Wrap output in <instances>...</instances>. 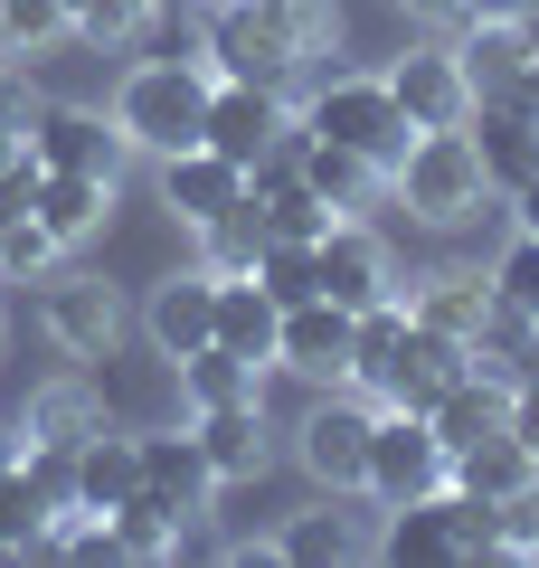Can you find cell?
Masks as SVG:
<instances>
[{"label": "cell", "mask_w": 539, "mask_h": 568, "mask_svg": "<svg viewBox=\"0 0 539 568\" xmlns=\"http://www.w3.org/2000/svg\"><path fill=\"white\" fill-rule=\"evenodd\" d=\"M474 361L501 369V379H520V361H530V313L492 294V313H482V332H474Z\"/></svg>", "instance_id": "obj_34"}, {"label": "cell", "mask_w": 539, "mask_h": 568, "mask_svg": "<svg viewBox=\"0 0 539 568\" xmlns=\"http://www.w3.org/2000/svg\"><path fill=\"white\" fill-rule=\"evenodd\" d=\"M190 436H200L209 474L218 484H246V474H265V398H237V407H190Z\"/></svg>", "instance_id": "obj_20"}, {"label": "cell", "mask_w": 539, "mask_h": 568, "mask_svg": "<svg viewBox=\"0 0 539 568\" xmlns=\"http://www.w3.org/2000/svg\"><path fill=\"white\" fill-rule=\"evenodd\" d=\"M237 200H246V171L227 162V152H209V142H190V152H161V209H171L180 227L227 219Z\"/></svg>", "instance_id": "obj_16"}, {"label": "cell", "mask_w": 539, "mask_h": 568, "mask_svg": "<svg viewBox=\"0 0 539 568\" xmlns=\"http://www.w3.org/2000/svg\"><path fill=\"white\" fill-rule=\"evenodd\" d=\"M417 20H436V29H464V0H407Z\"/></svg>", "instance_id": "obj_44"}, {"label": "cell", "mask_w": 539, "mask_h": 568, "mask_svg": "<svg viewBox=\"0 0 539 568\" xmlns=\"http://www.w3.org/2000/svg\"><path fill=\"white\" fill-rule=\"evenodd\" d=\"M501 407H511V379L474 361V369H464V379L445 388L436 407H426V426H436V436H445V455H464V446H482V436H492V426H501Z\"/></svg>", "instance_id": "obj_22"}, {"label": "cell", "mask_w": 539, "mask_h": 568, "mask_svg": "<svg viewBox=\"0 0 539 568\" xmlns=\"http://www.w3.org/2000/svg\"><path fill=\"white\" fill-rule=\"evenodd\" d=\"M180 369V398L190 407H237V398H265V369L256 361H237V351H190V361H171Z\"/></svg>", "instance_id": "obj_29"}, {"label": "cell", "mask_w": 539, "mask_h": 568, "mask_svg": "<svg viewBox=\"0 0 539 568\" xmlns=\"http://www.w3.org/2000/svg\"><path fill=\"white\" fill-rule=\"evenodd\" d=\"M407 313H417V323H436V332H455V342H474L482 313H492V275H464V265H455V275H426Z\"/></svg>", "instance_id": "obj_30"}, {"label": "cell", "mask_w": 539, "mask_h": 568, "mask_svg": "<svg viewBox=\"0 0 539 568\" xmlns=\"http://www.w3.org/2000/svg\"><path fill=\"white\" fill-rule=\"evenodd\" d=\"M501 426H511L520 446L539 455V379H511V407H501Z\"/></svg>", "instance_id": "obj_41"}, {"label": "cell", "mask_w": 539, "mask_h": 568, "mask_svg": "<svg viewBox=\"0 0 539 568\" xmlns=\"http://www.w3.org/2000/svg\"><path fill=\"white\" fill-rule=\"evenodd\" d=\"M20 465V426H0V474Z\"/></svg>", "instance_id": "obj_45"}, {"label": "cell", "mask_w": 539, "mask_h": 568, "mask_svg": "<svg viewBox=\"0 0 539 568\" xmlns=\"http://www.w3.org/2000/svg\"><path fill=\"white\" fill-rule=\"evenodd\" d=\"M200 237H209V275H256V256H265V219H256V200H237L227 219H209Z\"/></svg>", "instance_id": "obj_33"}, {"label": "cell", "mask_w": 539, "mask_h": 568, "mask_svg": "<svg viewBox=\"0 0 539 568\" xmlns=\"http://www.w3.org/2000/svg\"><path fill=\"white\" fill-rule=\"evenodd\" d=\"M520 104H539V67H530V85H520Z\"/></svg>", "instance_id": "obj_47"}, {"label": "cell", "mask_w": 539, "mask_h": 568, "mask_svg": "<svg viewBox=\"0 0 539 568\" xmlns=\"http://www.w3.org/2000/svg\"><path fill=\"white\" fill-rule=\"evenodd\" d=\"M379 559H511V549H501V511L492 503H474V493H426V503H398L388 511V530H379Z\"/></svg>", "instance_id": "obj_5"}, {"label": "cell", "mask_w": 539, "mask_h": 568, "mask_svg": "<svg viewBox=\"0 0 539 568\" xmlns=\"http://www.w3.org/2000/svg\"><path fill=\"white\" fill-rule=\"evenodd\" d=\"M95 426H104L95 388H85V379H48L39 398H29V417H20V446H67V455H77Z\"/></svg>", "instance_id": "obj_27"}, {"label": "cell", "mask_w": 539, "mask_h": 568, "mask_svg": "<svg viewBox=\"0 0 539 568\" xmlns=\"http://www.w3.org/2000/svg\"><path fill=\"white\" fill-rule=\"evenodd\" d=\"M388 77V95H398V114H407V133H445V123H474V77H464V58L455 48H407V58H388L379 67Z\"/></svg>", "instance_id": "obj_10"}, {"label": "cell", "mask_w": 539, "mask_h": 568, "mask_svg": "<svg viewBox=\"0 0 539 568\" xmlns=\"http://www.w3.org/2000/svg\"><path fill=\"white\" fill-rule=\"evenodd\" d=\"M303 256H313V294H332V304H350V313L379 304L388 284H398V275H388V246L369 237L359 219H332L313 246H303Z\"/></svg>", "instance_id": "obj_14"}, {"label": "cell", "mask_w": 539, "mask_h": 568, "mask_svg": "<svg viewBox=\"0 0 539 568\" xmlns=\"http://www.w3.org/2000/svg\"><path fill=\"white\" fill-rule=\"evenodd\" d=\"M369 417H379V407L359 398V388H332V398H313V407H303V426H294V455H303V474H313L322 493H359Z\"/></svg>", "instance_id": "obj_9"}, {"label": "cell", "mask_w": 539, "mask_h": 568, "mask_svg": "<svg viewBox=\"0 0 539 568\" xmlns=\"http://www.w3.org/2000/svg\"><path fill=\"white\" fill-rule=\"evenodd\" d=\"M294 133V104H284V85H256V77H218L209 85V123H200V142L209 152H227V162H265L275 142Z\"/></svg>", "instance_id": "obj_8"}, {"label": "cell", "mask_w": 539, "mask_h": 568, "mask_svg": "<svg viewBox=\"0 0 539 568\" xmlns=\"http://www.w3.org/2000/svg\"><path fill=\"white\" fill-rule=\"evenodd\" d=\"M464 20H539V0H464Z\"/></svg>", "instance_id": "obj_42"}, {"label": "cell", "mask_w": 539, "mask_h": 568, "mask_svg": "<svg viewBox=\"0 0 539 568\" xmlns=\"http://www.w3.org/2000/svg\"><path fill=\"white\" fill-rule=\"evenodd\" d=\"M501 549H511V559H539V474L501 503Z\"/></svg>", "instance_id": "obj_40"}, {"label": "cell", "mask_w": 539, "mask_h": 568, "mask_svg": "<svg viewBox=\"0 0 539 568\" xmlns=\"http://www.w3.org/2000/svg\"><path fill=\"white\" fill-rule=\"evenodd\" d=\"M464 369H474V342H455V332H436V323H407L398 361H388V379H379V407H417L426 417Z\"/></svg>", "instance_id": "obj_15"}, {"label": "cell", "mask_w": 539, "mask_h": 568, "mask_svg": "<svg viewBox=\"0 0 539 568\" xmlns=\"http://www.w3.org/2000/svg\"><path fill=\"white\" fill-rule=\"evenodd\" d=\"M520 379H539V323H530V361H520Z\"/></svg>", "instance_id": "obj_46"}, {"label": "cell", "mask_w": 539, "mask_h": 568, "mask_svg": "<svg viewBox=\"0 0 539 568\" xmlns=\"http://www.w3.org/2000/svg\"><path fill=\"white\" fill-rule=\"evenodd\" d=\"M275 559L284 568H350V559H379V530L359 521V511L322 503V511H294V521L275 530Z\"/></svg>", "instance_id": "obj_19"}, {"label": "cell", "mask_w": 539, "mask_h": 568, "mask_svg": "<svg viewBox=\"0 0 539 568\" xmlns=\"http://www.w3.org/2000/svg\"><path fill=\"white\" fill-rule=\"evenodd\" d=\"M48 530H58V503L29 484V465H10V474H0V540L29 559V549H48Z\"/></svg>", "instance_id": "obj_32"}, {"label": "cell", "mask_w": 539, "mask_h": 568, "mask_svg": "<svg viewBox=\"0 0 539 568\" xmlns=\"http://www.w3.org/2000/svg\"><path fill=\"white\" fill-rule=\"evenodd\" d=\"M29 152H39V171H85V181H123V123L95 114V104H39V123H29Z\"/></svg>", "instance_id": "obj_11"}, {"label": "cell", "mask_w": 539, "mask_h": 568, "mask_svg": "<svg viewBox=\"0 0 539 568\" xmlns=\"http://www.w3.org/2000/svg\"><path fill=\"white\" fill-rule=\"evenodd\" d=\"M332 39V0H209L200 48L209 77H256V85H294Z\"/></svg>", "instance_id": "obj_1"}, {"label": "cell", "mask_w": 539, "mask_h": 568, "mask_svg": "<svg viewBox=\"0 0 539 568\" xmlns=\"http://www.w3.org/2000/svg\"><path fill=\"white\" fill-rule=\"evenodd\" d=\"M492 294L539 323V237H530V227H511V246H501V265H492Z\"/></svg>", "instance_id": "obj_38"}, {"label": "cell", "mask_w": 539, "mask_h": 568, "mask_svg": "<svg viewBox=\"0 0 539 568\" xmlns=\"http://www.w3.org/2000/svg\"><path fill=\"white\" fill-rule=\"evenodd\" d=\"M388 190H398V209L426 219V227H464V219L492 209V171H482V152H474L464 123H445V133H407Z\"/></svg>", "instance_id": "obj_3"}, {"label": "cell", "mask_w": 539, "mask_h": 568, "mask_svg": "<svg viewBox=\"0 0 539 568\" xmlns=\"http://www.w3.org/2000/svg\"><path fill=\"white\" fill-rule=\"evenodd\" d=\"M256 284L275 294V304H303V294H313V256H303L294 237H265V256H256Z\"/></svg>", "instance_id": "obj_39"}, {"label": "cell", "mask_w": 539, "mask_h": 568, "mask_svg": "<svg viewBox=\"0 0 539 568\" xmlns=\"http://www.w3.org/2000/svg\"><path fill=\"white\" fill-rule=\"evenodd\" d=\"M114 190H123V181H85V171H39V200H29V219H39L58 246H77V237H95V227L114 219Z\"/></svg>", "instance_id": "obj_24"}, {"label": "cell", "mask_w": 539, "mask_h": 568, "mask_svg": "<svg viewBox=\"0 0 539 568\" xmlns=\"http://www.w3.org/2000/svg\"><path fill=\"white\" fill-rule=\"evenodd\" d=\"M209 58H142V67H123V85H114V123H123V142L133 152H190L200 142V123H209Z\"/></svg>", "instance_id": "obj_2"}, {"label": "cell", "mask_w": 539, "mask_h": 568, "mask_svg": "<svg viewBox=\"0 0 539 568\" xmlns=\"http://www.w3.org/2000/svg\"><path fill=\"white\" fill-rule=\"evenodd\" d=\"M152 20H161V0H85V10H77V39H95V48H133Z\"/></svg>", "instance_id": "obj_35"}, {"label": "cell", "mask_w": 539, "mask_h": 568, "mask_svg": "<svg viewBox=\"0 0 539 568\" xmlns=\"http://www.w3.org/2000/svg\"><path fill=\"white\" fill-rule=\"evenodd\" d=\"M275 323H284V304L265 294L256 275H218V351L275 369Z\"/></svg>", "instance_id": "obj_25"}, {"label": "cell", "mask_w": 539, "mask_h": 568, "mask_svg": "<svg viewBox=\"0 0 539 568\" xmlns=\"http://www.w3.org/2000/svg\"><path fill=\"white\" fill-rule=\"evenodd\" d=\"M501 200H511V227H530V237H539V171L520 190H501Z\"/></svg>", "instance_id": "obj_43"}, {"label": "cell", "mask_w": 539, "mask_h": 568, "mask_svg": "<svg viewBox=\"0 0 539 568\" xmlns=\"http://www.w3.org/2000/svg\"><path fill=\"white\" fill-rule=\"evenodd\" d=\"M171 10H180V0H171ZM200 10H209V0H200Z\"/></svg>", "instance_id": "obj_48"}, {"label": "cell", "mask_w": 539, "mask_h": 568, "mask_svg": "<svg viewBox=\"0 0 539 568\" xmlns=\"http://www.w3.org/2000/svg\"><path fill=\"white\" fill-rule=\"evenodd\" d=\"M29 123H39V95H29L20 58H0V171L29 162Z\"/></svg>", "instance_id": "obj_36"}, {"label": "cell", "mask_w": 539, "mask_h": 568, "mask_svg": "<svg viewBox=\"0 0 539 568\" xmlns=\"http://www.w3.org/2000/svg\"><path fill=\"white\" fill-rule=\"evenodd\" d=\"M294 162H303V181L322 190V209H340V219H359V209L388 190V171H369L359 152H332V142H303V133H294Z\"/></svg>", "instance_id": "obj_28"}, {"label": "cell", "mask_w": 539, "mask_h": 568, "mask_svg": "<svg viewBox=\"0 0 539 568\" xmlns=\"http://www.w3.org/2000/svg\"><path fill=\"white\" fill-rule=\"evenodd\" d=\"M58 39H77L67 0H0V58H48Z\"/></svg>", "instance_id": "obj_31"}, {"label": "cell", "mask_w": 539, "mask_h": 568, "mask_svg": "<svg viewBox=\"0 0 539 568\" xmlns=\"http://www.w3.org/2000/svg\"><path fill=\"white\" fill-rule=\"evenodd\" d=\"M530 474H539V455L520 446L511 426H492V436H482V446H464V455H445V484H455V493H474V503H492V511L511 503V493L530 484Z\"/></svg>", "instance_id": "obj_23"}, {"label": "cell", "mask_w": 539, "mask_h": 568, "mask_svg": "<svg viewBox=\"0 0 539 568\" xmlns=\"http://www.w3.org/2000/svg\"><path fill=\"white\" fill-rule=\"evenodd\" d=\"M464 77H474V95H520L530 85V67H539V48H530V20H464Z\"/></svg>", "instance_id": "obj_21"}, {"label": "cell", "mask_w": 539, "mask_h": 568, "mask_svg": "<svg viewBox=\"0 0 539 568\" xmlns=\"http://www.w3.org/2000/svg\"><path fill=\"white\" fill-rule=\"evenodd\" d=\"M474 152H482V171H492V190H520L539 171V104H520V95H482L474 104Z\"/></svg>", "instance_id": "obj_18"}, {"label": "cell", "mask_w": 539, "mask_h": 568, "mask_svg": "<svg viewBox=\"0 0 539 568\" xmlns=\"http://www.w3.org/2000/svg\"><path fill=\"white\" fill-rule=\"evenodd\" d=\"M48 265H58V237H48L39 219H10V227H0V284H39Z\"/></svg>", "instance_id": "obj_37"}, {"label": "cell", "mask_w": 539, "mask_h": 568, "mask_svg": "<svg viewBox=\"0 0 539 568\" xmlns=\"http://www.w3.org/2000/svg\"><path fill=\"white\" fill-rule=\"evenodd\" d=\"M350 304H332V294H303V304H284L275 323V369H294V379L313 388H340L350 379Z\"/></svg>", "instance_id": "obj_12"}, {"label": "cell", "mask_w": 539, "mask_h": 568, "mask_svg": "<svg viewBox=\"0 0 539 568\" xmlns=\"http://www.w3.org/2000/svg\"><path fill=\"white\" fill-rule=\"evenodd\" d=\"M294 133L332 142V152H359L369 171H398V152H407V114L388 95V77H322L294 104Z\"/></svg>", "instance_id": "obj_4"}, {"label": "cell", "mask_w": 539, "mask_h": 568, "mask_svg": "<svg viewBox=\"0 0 539 568\" xmlns=\"http://www.w3.org/2000/svg\"><path fill=\"white\" fill-rule=\"evenodd\" d=\"M39 323L67 361H114L123 342V294L104 275H77V265H48L39 275Z\"/></svg>", "instance_id": "obj_7"}, {"label": "cell", "mask_w": 539, "mask_h": 568, "mask_svg": "<svg viewBox=\"0 0 539 568\" xmlns=\"http://www.w3.org/2000/svg\"><path fill=\"white\" fill-rule=\"evenodd\" d=\"M133 455H142V503L161 511V521H200L209 511V493H218V474H209V455H200V436L190 426H161V436H133Z\"/></svg>", "instance_id": "obj_13"}, {"label": "cell", "mask_w": 539, "mask_h": 568, "mask_svg": "<svg viewBox=\"0 0 539 568\" xmlns=\"http://www.w3.org/2000/svg\"><path fill=\"white\" fill-rule=\"evenodd\" d=\"M359 493H369L379 511H398V503H426V493H445V436L417 417V407H379V417H369Z\"/></svg>", "instance_id": "obj_6"}, {"label": "cell", "mask_w": 539, "mask_h": 568, "mask_svg": "<svg viewBox=\"0 0 539 568\" xmlns=\"http://www.w3.org/2000/svg\"><path fill=\"white\" fill-rule=\"evenodd\" d=\"M152 351L161 361H190V351H209L218 342V275L209 265H190V275H171V284H152Z\"/></svg>", "instance_id": "obj_17"}, {"label": "cell", "mask_w": 539, "mask_h": 568, "mask_svg": "<svg viewBox=\"0 0 539 568\" xmlns=\"http://www.w3.org/2000/svg\"><path fill=\"white\" fill-rule=\"evenodd\" d=\"M133 484H142V455H133V436H114V426H95L77 446V511H123L133 503Z\"/></svg>", "instance_id": "obj_26"}]
</instances>
